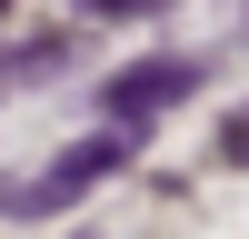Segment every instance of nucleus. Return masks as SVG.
<instances>
[{
  "instance_id": "nucleus-1",
  "label": "nucleus",
  "mask_w": 249,
  "mask_h": 239,
  "mask_svg": "<svg viewBox=\"0 0 249 239\" xmlns=\"http://www.w3.org/2000/svg\"><path fill=\"white\" fill-rule=\"evenodd\" d=\"M110 170H130V130H90V139H70L40 179H20V189H10V209H20V219H50V209H70V199H90Z\"/></svg>"
},
{
  "instance_id": "nucleus-2",
  "label": "nucleus",
  "mask_w": 249,
  "mask_h": 239,
  "mask_svg": "<svg viewBox=\"0 0 249 239\" xmlns=\"http://www.w3.org/2000/svg\"><path fill=\"white\" fill-rule=\"evenodd\" d=\"M179 90H199V60H130V70L100 90V110H110V130H140V120H160Z\"/></svg>"
},
{
  "instance_id": "nucleus-3",
  "label": "nucleus",
  "mask_w": 249,
  "mask_h": 239,
  "mask_svg": "<svg viewBox=\"0 0 249 239\" xmlns=\"http://www.w3.org/2000/svg\"><path fill=\"white\" fill-rule=\"evenodd\" d=\"M219 159H230V170H249V110L219 120Z\"/></svg>"
}]
</instances>
